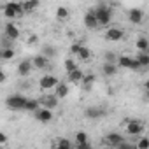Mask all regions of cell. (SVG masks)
<instances>
[{"instance_id":"1","label":"cell","mask_w":149,"mask_h":149,"mask_svg":"<svg viewBox=\"0 0 149 149\" xmlns=\"http://www.w3.org/2000/svg\"><path fill=\"white\" fill-rule=\"evenodd\" d=\"M26 100L23 95H11L7 100H6V105L11 109V111H25V105H26Z\"/></svg>"},{"instance_id":"2","label":"cell","mask_w":149,"mask_h":149,"mask_svg":"<svg viewBox=\"0 0 149 149\" xmlns=\"http://www.w3.org/2000/svg\"><path fill=\"white\" fill-rule=\"evenodd\" d=\"M95 14H97L98 25H102V26L109 25V23H111V19H112V11H111L109 7H105V6L97 7V9H95Z\"/></svg>"},{"instance_id":"3","label":"cell","mask_w":149,"mask_h":149,"mask_svg":"<svg viewBox=\"0 0 149 149\" xmlns=\"http://www.w3.org/2000/svg\"><path fill=\"white\" fill-rule=\"evenodd\" d=\"M58 95H51V93H44L39 100H40V107H46V109H54L58 105Z\"/></svg>"},{"instance_id":"4","label":"cell","mask_w":149,"mask_h":149,"mask_svg":"<svg viewBox=\"0 0 149 149\" xmlns=\"http://www.w3.org/2000/svg\"><path fill=\"white\" fill-rule=\"evenodd\" d=\"M56 84H58V79H56L54 76H51V74H47V76H42V79L39 81V86H40V90H44V91L54 90Z\"/></svg>"},{"instance_id":"5","label":"cell","mask_w":149,"mask_h":149,"mask_svg":"<svg viewBox=\"0 0 149 149\" xmlns=\"http://www.w3.org/2000/svg\"><path fill=\"white\" fill-rule=\"evenodd\" d=\"M144 132V125L137 119H128L126 123V133L128 135H140Z\"/></svg>"},{"instance_id":"6","label":"cell","mask_w":149,"mask_h":149,"mask_svg":"<svg viewBox=\"0 0 149 149\" xmlns=\"http://www.w3.org/2000/svg\"><path fill=\"white\" fill-rule=\"evenodd\" d=\"M33 114H35V119L40 121V123H49V121L53 119V112H51V109H46V107H40V109L35 111Z\"/></svg>"},{"instance_id":"7","label":"cell","mask_w":149,"mask_h":149,"mask_svg":"<svg viewBox=\"0 0 149 149\" xmlns=\"http://www.w3.org/2000/svg\"><path fill=\"white\" fill-rule=\"evenodd\" d=\"M128 19H130L132 25H140L142 19H144V13L140 9H137V7H133V9L128 11Z\"/></svg>"},{"instance_id":"8","label":"cell","mask_w":149,"mask_h":149,"mask_svg":"<svg viewBox=\"0 0 149 149\" xmlns=\"http://www.w3.org/2000/svg\"><path fill=\"white\" fill-rule=\"evenodd\" d=\"M84 25H86V28H90V30H95L97 26H100V25H98V19H97L95 11L86 13V16H84Z\"/></svg>"},{"instance_id":"9","label":"cell","mask_w":149,"mask_h":149,"mask_svg":"<svg viewBox=\"0 0 149 149\" xmlns=\"http://www.w3.org/2000/svg\"><path fill=\"white\" fill-rule=\"evenodd\" d=\"M123 30L121 28H109L107 32H105V39L107 40H112V42H118V40H121L123 39Z\"/></svg>"},{"instance_id":"10","label":"cell","mask_w":149,"mask_h":149,"mask_svg":"<svg viewBox=\"0 0 149 149\" xmlns=\"http://www.w3.org/2000/svg\"><path fill=\"white\" fill-rule=\"evenodd\" d=\"M84 116L90 118V119H98V118L105 116V111L100 109V107H88V109L84 111Z\"/></svg>"},{"instance_id":"11","label":"cell","mask_w":149,"mask_h":149,"mask_svg":"<svg viewBox=\"0 0 149 149\" xmlns=\"http://www.w3.org/2000/svg\"><path fill=\"white\" fill-rule=\"evenodd\" d=\"M105 142L109 144V146H112V147H119L125 140H123V137L119 135V133H116V132H112V133H109L107 137H105Z\"/></svg>"},{"instance_id":"12","label":"cell","mask_w":149,"mask_h":149,"mask_svg":"<svg viewBox=\"0 0 149 149\" xmlns=\"http://www.w3.org/2000/svg\"><path fill=\"white\" fill-rule=\"evenodd\" d=\"M32 67H33V63H32L30 60H23V61H19V65H18V74H19V76H23V77H26L28 74L32 72Z\"/></svg>"},{"instance_id":"13","label":"cell","mask_w":149,"mask_h":149,"mask_svg":"<svg viewBox=\"0 0 149 149\" xmlns=\"http://www.w3.org/2000/svg\"><path fill=\"white\" fill-rule=\"evenodd\" d=\"M6 37L11 39V40H16L19 37V28L14 25V23H7L6 25Z\"/></svg>"},{"instance_id":"14","label":"cell","mask_w":149,"mask_h":149,"mask_svg":"<svg viewBox=\"0 0 149 149\" xmlns=\"http://www.w3.org/2000/svg\"><path fill=\"white\" fill-rule=\"evenodd\" d=\"M32 63H33V67H37V68H46V67L49 65V58H47L46 54H39V56H35V58L32 60Z\"/></svg>"},{"instance_id":"15","label":"cell","mask_w":149,"mask_h":149,"mask_svg":"<svg viewBox=\"0 0 149 149\" xmlns=\"http://www.w3.org/2000/svg\"><path fill=\"white\" fill-rule=\"evenodd\" d=\"M76 140H77V147H81V149L90 147V142H88V133H86V132H77V133H76Z\"/></svg>"},{"instance_id":"16","label":"cell","mask_w":149,"mask_h":149,"mask_svg":"<svg viewBox=\"0 0 149 149\" xmlns=\"http://www.w3.org/2000/svg\"><path fill=\"white\" fill-rule=\"evenodd\" d=\"M102 72L105 74V76L112 77L114 74L118 72V65H116V63H111V61H105V63L102 65Z\"/></svg>"},{"instance_id":"17","label":"cell","mask_w":149,"mask_h":149,"mask_svg":"<svg viewBox=\"0 0 149 149\" xmlns=\"http://www.w3.org/2000/svg\"><path fill=\"white\" fill-rule=\"evenodd\" d=\"M83 77H84V74H83L79 68L68 72V81H70V83H83Z\"/></svg>"},{"instance_id":"18","label":"cell","mask_w":149,"mask_h":149,"mask_svg":"<svg viewBox=\"0 0 149 149\" xmlns=\"http://www.w3.org/2000/svg\"><path fill=\"white\" fill-rule=\"evenodd\" d=\"M40 109V100L37 98H28L26 100V105H25V111H30V112H35Z\"/></svg>"},{"instance_id":"19","label":"cell","mask_w":149,"mask_h":149,"mask_svg":"<svg viewBox=\"0 0 149 149\" xmlns=\"http://www.w3.org/2000/svg\"><path fill=\"white\" fill-rule=\"evenodd\" d=\"M118 67H123V68H132V67H133V58H128V56H119V58H118Z\"/></svg>"},{"instance_id":"20","label":"cell","mask_w":149,"mask_h":149,"mask_svg":"<svg viewBox=\"0 0 149 149\" xmlns=\"http://www.w3.org/2000/svg\"><path fill=\"white\" fill-rule=\"evenodd\" d=\"M54 91H56V95H58L60 98H65V97L68 95V86L63 84V83H58L56 88H54Z\"/></svg>"},{"instance_id":"21","label":"cell","mask_w":149,"mask_h":149,"mask_svg":"<svg viewBox=\"0 0 149 149\" xmlns=\"http://www.w3.org/2000/svg\"><path fill=\"white\" fill-rule=\"evenodd\" d=\"M37 6H39V0H25V2H23L25 13H33Z\"/></svg>"},{"instance_id":"22","label":"cell","mask_w":149,"mask_h":149,"mask_svg":"<svg viewBox=\"0 0 149 149\" xmlns=\"http://www.w3.org/2000/svg\"><path fill=\"white\" fill-rule=\"evenodd\" d=\"M95 74H84V77H83V86H84V90H90L91 88V84L95 83Z\"/></svg>"},{"instance_id":"23","label":"cell","mask_w":149,"mask_h":149,"mask_svg":"<svg viewBox=\"0 0 149 149\" xmlns=\"http://www.w3.org/2000/svg\"><path fill=\"white\" fill-rule=\"evenodd\" d=\"M135 46H137L139 51H147V49H149V42H147L146 37H139L137 42H135Z\"/></svg>"},{"instance_id":"24","label":"cell","mask_w":149,"mask_h":149,"mask_svg":"<svg viewBox=\"0 0 149 149\" xmlns=\"http://www.w3.org/2000/svg\"><path fill=\"white\" fill-rule=\"evenodd\" d=\"M137 60L140 61V65H142V67H147V65H149V54H147V51H139Z\"/></svg>"},{"instance_id":"25","label":"cell","mask_w":149,"mask_h":149,"mask_svg":"<svg viewBox=\"0 0 149 149\" xmlns=\"http://www.w3.org/2000/svg\"><path fill=\"white\" fill-rule=\"evenodd\" d=\"M0 56H2V60H11V58H14V49L13 47H4Z\"/></svg>"},{"instance_id":"26","label":"cell","mask_w":149,"mask_h":149,"mask_svg":"<svg viewBox=\"0 0 149 149\" xmlns=\"http://www.w3.org/2000/svg\"><path fill=\"white\" fill-rule=\"evenodd\" d=\"M56 18H58V19L68 18V9H67V7H58V9H56Z\"/></svg>"},{"instance_id":"27","label":"cell","mask_w":149,"mask_h":149,"mask_svg":"<svg viewBox=\"0 0 149 149\" xmlns=\"http://www.w3.org/2000/svg\"><path fill=\"white\" fill-rule=\"evenodd\" d=\"M4 16H6V18H9V19H14V18L18 16V13H16L14 9H11V7H7V6H6V7H4Z\"/></svg>"},{"instance_id":"28","label":"cell","mask_w":149,"mask_h":149,"mask_svg":"<svg viewBox=\"0 0 149 149\" xmlns=\"http://www.w3.org/2000/svg\"><path fill=\"white\" fill-rule=\"evenodd\" d=\"M42 54H46L47 58H51V56L56 54V49H54L53 46H44V47H42Z\"/></svg>"},{"instance_id":"29","label":"cell","mask_w":149,"mask_h":149,"mask_svg":"<svg viewBox=\"0 0 149 149\" xmlns=\"http://www.w3.org/2000/svg\"><path fill=\"white\" fill-rule=\"evenodd\" d=\"M56 147H61V149H70V147H72V144H70V140L60 139V140L56 142Z\"/></svg>"},{"instance_id":"30","label":"cell","mask_w":149,"mask_h":149,"mask_svg":"<svg viewBox=\"0 0 149 149\" xmlns=\"http://www.w3.org/2000/svg\"><path fill=\"white\" fill-rule=\"evenodd\" d=\"M76 68H77L76 61H72V60H67V61H65V70H67V74L72 72V70H76Z\"/></svg>"},{"instance_id":"31","label":"cell","mask_w":149,"mask_h":149,"mask_svg":"<svg viewBox=\"0 0 149 149\" xmlns=\"http://www.w3.org/2000/svg\"><path fill=\"white\" fill-rule=\"evenodd\" d=\"M90 54H91V53H90V49L83 46V47H81V51H79V58H81V60H88V58H90Z\"/></svg>"},{"instance_id":"32","label":"cell","mask_w":149,"mask_h":149,"mask_svg":"<svg viewBox=\"0 0 149 149\" xmlns=\"http://www.w3.org/2000/svg\"><path fill=\"white\" fill-rule=\"evenodd\" d=\"M137 147H140V149H147V147H149V139H140L139 144H137Z\"/></svg>"},{"instance_id":"33","label":"cell","mask_w":149,"mask_h":149,"mask_svg":"<svg viewBox=\"0 0 149 149\" xmlns=\"http://www.w3.org/2000/svg\"><path fill=\"white\" fill-rule=\"evenodd\" d=\"M81 44H72L70 46V53H74V54H79V51H81Z\"/></svg>"},{"instance_id":"34","label":"cell","mask_w":149,"mask_h":149,"mask_svg":"<svg viewBox=\"0 0 149 149\" xmlns=\"http://www.w3.org/2000/svg\"><path fill=\"white\" fill-rule=\"evenodd\" d=\"M116 54L114 53H105V61H111V63H116Z\"/></svg>"},{"instance_id":"35","label":"cell","mask_w":149,"mask_h":149,"mask_svg":"<svg viewBox=\"0 0 149 149\" xmlns=\"http://www.w3.org/2000/svg\"><path fill=\"white\" fill-rule=\"evenodd\" d=\"M6 142H7V137H6L4 133H0V144H2V146H4Z\"/></svg>"},{"instance_id":"36","label":"cell","mask_w":149,"mask_h":149,"mask_svg":"<svg viewBox=\"0 0 149 149\" xmlns=\"http://www.w3.org/2000/svg\"><path fill=\"white\" fill-rule=\"evenodd\" d=\"M28 42H30V44H35V42H37V35H32V37L28 39Z\"/></svg>"},{"instance_id":"37","label":"cell","mask_w":149,"mask_h":149,"mask_svg":"<svg viewBox=\"0 0 149 149\" xmlns=\"http://www.w3.org/2000/svg\"><path fill=\"white\" fill-rule=\"evenodd\" d=\"M144 88H146V90H149V81H147V83L144 84Z\"/></svg>"},{"instance_id":"38","label":"cell","mask_w":149,"mask_h":149,"mask_svg":"<svg viewBox=\"0 0 149 149\" xmlns=\"http://www.w3.org/2000/svg\"><path fill=\"white\" fill-rule=\"evenodd\" d=\"M146 98L149 100V90H146Z\"/></svg>"}]
</instances>
